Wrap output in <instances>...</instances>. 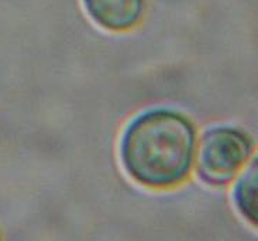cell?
Instances as JSON below:
<instances>
[{"label": "cell", "instance_id": "1", "mask_svg": "<svg viewBox=\"0 0 258 241\" xmlns=\"http://www.w3.org/2000/svg\"><path fill=\"white\" fill-rule=\"evenodd\" d=\"M196 130L183 114L168 109L144 111L127 126L120 143L126 172L147 188L164 189L188 178Z\"/></svg>", "mask_w": 258, "mask_h": 241}, {"label": "cell", "instance_id": "4", "mask_svg": "<svg viewBox=\"0 0 258 241\" xmlns=\"http://www.w3.org/2000/svg\"><path fill=\"white\" fill-rule=\"evenodd\" d=\"M234 203L238 212L251 224H257V159L240 178L234 188Z\"/></svg>", "mask_w": 258, "mask_h": 241}, {"label": "cell", "instance_id": "2", "mask_svg": "<svg viewBox=\"0 0 258 241\" xmlns=\"http://www.w3.org/2000/svg\"><path fill=\"white\" fill-rule=\"evenodd\" d=\"M252 140L234 127H215L201 138L198 148V173L203 182L223 186L234 179L251 155Z\"/></svg>", "mask_w": 258, "mask_h": 241}, {"label": "cell", "instance_id": "3", "mask_svg": "<svg viewBox=\"0 0 258 241\" xmlns=\"http://www.w3.org/2000/svg\"><path fill=\"white\" fill-rule=\"evenodd\" d=\"M86 13L100 27L126 31L143 17L144 0H82Z\"/></svg>", "mask_w": 258, "mask_h": 241}]
</instances>
